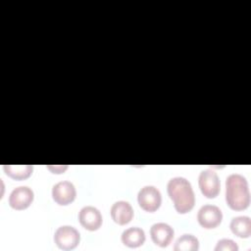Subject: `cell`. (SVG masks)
Wrapping results in <instances>:
<instances>
[{"label":"cell","mask_w":251,"mask_h":251,"mask_svg":"<svg viewBox=\"0 0 251 251\" xmlns=\"http://www.w3.org/2000/svg\"><path fill=\"white\" fill-rule=\"evenodd\" d=\"M226 201L230 209L241 211L250 204V192L246 178L238 174L229 175L226 180Z\"/></svg>","instance_id":"1"},{"label":"cell","mask_w":251,"mask_h":251,"mask_svg":"<svg viewBox=\"0 0 251 251\" xmlns=\"http://www.w3.org/2000/svg\"><path fill=\"white\" fill-rule=\"evenodd\" d=\"M167 190L173 200L177 213L185 214L192 210L195 204V196L190 182L181 176H176L169 180Z\"/></svg>","instance_id":"2"},{"label":"cell","mask_w":251,"mask_h":251,"mask_svg":"<svg viewBox=\"0 0 251 251\" xmlns=\"http://www.w3.org/2000/svg\"><path fill=\"white\" fill-rule=\"evenodd\" d=\"M139 206L146 212H155L162 203V195L158 188L153 185L143 186L137 194Z\"/></svg>","instance_id":"3"},{"label":"cell","mask_w":251,"mask_h":251,"mask_svg":"<svg viewBox=\"0 0 251 251\" xmlns=\"http://www.w3.org/2000/svg\"><path fill=\"white\" fill-rule=\"evenodd\" d=\"M79 240V232L71 226H62L58 227L54 233V241L56 245L63 250L75 248L78 245Z\"/></svg>","instance_id":"4"},{"label":"cell","mask_w":251,"mask_h":251,"mask_svg":"<svg viewBox=\"0 0 251 251\" xmlns=\"http://www.w3.org/2000/svg\"><path fill=\"white\" fill-rule=\"evenodd\" d=\"M198 183L199 188L205 197L215 198L218 196L221 189V183L215 171L211 169L202 171L199 175Z\"/></svg>","instance_id":"5"},{"label":"cell","mask_w":251,"mask_h":251,"mask_svg":"<svg viewBox=\"0 0 251 251\" xmlns=\"http://www.w3.org/2000/svg\"><path fill=\"white\" fill-rule=\"evenodd\" d=\"M197 220L204 228H215L221 224L223 213L215 205H204L198 211Z\"/></svg>","instance_id":"6"},{"label":"cell","mask_w":251,"mask_h":251,"mask_svg":"<svg viewBox=\"0 0 251 251\" xmlns=\"http://www.w3.org/2000/svg\"><path fill=\"white\" fill-rule=\"evenodd\" d=\"M34 198L31 188L25 185L18 186L12 190L9 196V205L15 210H25L30 206Z\"/></svg>","instance_id":"7"},{"label":"cell","mask_w":251,"mask_h":251,"mask_svg":"<svg viewBox=\"0 0 251 251\" xmlns=\"http://www.w3.org/2000/svg\"><path fill=\"white\" fill-rule=\"evenodd\" d=\"M76 196L75 185L69 180L57 182L52 188V197L54 201L62 206L71 204Z\"/></svg>","instance_id":"8"},{"label":"cell","mask_w":251,"mask_h":251,"mask_svg":"<svg viewBox=\"0 0 251 251\" xmlns=\"http://www.w3.org/2000/svg\"><path fill=\"white\" fill-rule=\"evenodd\" d=\"M80 225L87 230H97L102 225V215L100 211L93 206H84L78 213Z\"/></svg>","instance_id":"9"},{"label":"cell","mask_w":251,"mask_h":251,"mask_svg":"<svg viewBox=\"0 0 251 251\" xmlns=\"http://www.w3.org/2000/svg\"><path fill=\"white\" fill-rule=\"evenodd\" d=\"M174 233L173 227L166 223L154 224L150 228V235L153 242L160 247L168 246L174 238Z\"/></svg>","instance_id":"10"},{"label":"cell","mask_w":251,"mask_h":251,"mask_svg":"<svg viewBox=\"0 0 251 251\" xmlns=\"http://www.w3.org/2000/svg\"><path fill=\"white\" fill-rule=\"evenodd\" d=\"M110 213L113 221L121 226L128 224L133 218V209L131 205L124 200L114 203L111 207Z\"/></svg>","instance_id":"11"},{"label":"cell","mask_w":251,"mask_h":251,"mask_svg":"<svg viewBox=\"0 0 251 251\" xmlns=\"http://www.w3.org/2000/svg\"><path fill=\"white\" fill-rule=\"evenodd\" d=\"M122 241L127 247H139L145 241V232L142 228L137 226L129 227L122 233Z\"/></svg>","instance_id":"12"},{"label":"cell","mask_w":251,"mask_h":251,"mask_svg":"<svg viewBox=\"0 0 251 251\" xmlns=\"http://www.w3.org/2000/svg\"><path fill=\"white\" fill-rule=\"evenodd\" d=\"M230 229L238 237L248 238L251 234V220L247 216H238L231 220Z\"/></svg>","instance_id":"13"},{"label":"cell","mask_w":251,"mask_h":251,"mask_svg":"<svg viewBox=\"0 0 251 251\" xmlns=\"http://www.w3.org/2000/svg\"><path fill=\"white\" fill-rule=\"evenodd\" d=\"M4 172L14 179L27 178L31 174L33 167L31 165H4Z\"/></svg>","instance_id":"14"},{"label":"cell","mask_w":251,"mask_h":251,"mask_svg":"<svg viewBox=\"0 0 251 251\" xmlns=\"http://www.w3.org/2000/svg\"><path fill=\"white\" fill-rule=\"evenodd\" d=\"M199 248L198 239L192 234H183L178 237L175 243L176 251H196Z\"/></svg>","instance_id":"15"},{"label":"cell","mask_w":251,"mask_h":251,"mask_svg":"<svg viewBox=\"0 0 251 251\" xmlns=\"http://www.w3.org/2000/svg\"><path fill=\"white\" fill-rule=\"evenodd\" d=\"M215 250L216 251H237L238 246L233 240L227 239V238H223L218 241V243L215 247Z\"/></svg>","instance_id":"16"},{"label":"cell","mask_w":251,"mask_h":251,"mask_svg":"<svg viewBox=\"0 0 251 251\" xmlns=\"http://www.w3.org/2000/svg\"><path fill=\"white\" fill-rule=\"evenodd\" d=\"M47 169L49 171H51V173L53 174H62L64 173L67 169H68V166L67 165H58V166H47Z\"/></svg>","instance_id":"17"}]
</instances>
